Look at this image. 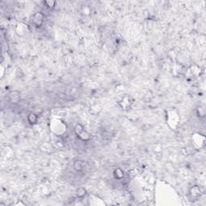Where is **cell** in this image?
<instances>
[{
    "instance_id": "7c38bea8",
    "label": "cell",
    "mask_w": 206,
    "mask_h": 206,
    "mask_svg": "<svg viewBox=\"0 0 206 206\" xmlns=\"http://www.w3.org/2000/svg\"><path fill=\"white\" fill-rule=\"evenodd\" d=\"M86 194H87V191H86V189H85L84 187H79V188L76 190V195H77V196L78 198H83V197H85V196H86Z\"/></svg>"
},
{
    "instance_id": "ba28073f",
    "label": "cell",
    "mask_w": 206,
    "mask_h": 206,
    "mask_svg": "<svg viewBox=\"0 0 206 206\" xmlns=\"http://www.w3.org/2000/svg\"><path fill=\"white\" fill-rule=\"evenodd\" d=\"M189 193H190V196L193 198H197L201 195V189H200L198 186H193L190 188V190H189Z\"/></svg>"
},
{
    "instance_id": "9a60e30c",
    "label": "cell",
    "mask_w": 206,
    "mask_h": 206,
    "mask_svg": "<svg viewBox=\"0 0 206 206\" xmlns=\"http://www.w3.org/2000/svg\"><path fill=\"white\" fill-rule=\"evenodd\" d=\"M196 111H197V114H198L199 117H202V116H204V114H205V110H204L201 106L197 107Z\"/></svg>"
},
{
    "instance_id": "8fae6325",
    "label": "cell",
    "mask_w": 206,
    "mask_h": 206,
    "mask_svg": "<svg viewBox=\"0 0 206 206\" xmlns=\"http://www.w3.org/2000/svg\"><path fill=\"white\" fill-rule=\"evenodd\" d=\"M28 121L31 125H35L38 122V115L35 113H30L28 116Z\"/></svg>"
},
{
    "instance_id": "4fadbf2b",
    "label": "cell",
    "mask_w": 206,
    "mask_h": 206,
    "mask_svg": "<svg viewBox=\"0 0 206 206\" xmlns=\"http://www.w3.org/2000/svg\"><path fill=\"white\" fill-rule=\"evenodd\" d=\"M113 176L117 180H122L124 177V172L122 170L121 168H116L113 171Z\"/></svg>"
},
{
    "instance_id": "6da1fadb",
    "label": "cell",
    "mask_w": 206,
    "mask_h": 206,
    "mask_svg": "<svg viewBox=\"0 0 206 206\" xmlns=\"http://www.w3.org/2000/svg\"><path fill=\"white\" fill-rule=\"evenodd\" d=\"M50 130L51 131L57 136H61L63 134H65L67 131V126L62 121L61 119L54 118L50 121Z\"/></svg>"
},
{
    "instance_id": "5b68a950",
    "label": "cell",
    "mask_w": 206,
    "mask_h": 206,
    "mask_svg": "<svg viewBox=\"0 0 206 206\" xmlns=\"http://www.w3.org/2000/svg\"><path fill=\"white\" fill-rule=\"evenodd\" d=\"M45 19V16L44 15V13L42 12H36L32 16V24H33L36 28H40Z\"/></svg>"
},
{
    "instance_id": "277c9868",
    "label": "cell",
    "mask_w": 206,
    "mask_h": 206,
    "mask_svg": "<svg viewBox=\"0 0 206 206\" xmlns=\"http://www.w3.org/2000/svg\"><path fill=\"white\" fill-rule=\"evenodd\" d=\"M192 143L196 149H201L205 145V137L200 133H194L192 136Z\"/></svg>"
},
{
    "instance_id": "30bf717a",
    "label": "cell",
    "mask_w": 206,
    "mask_h": 206,
    "mask_svg": "<svg viewBox=\"0 0 206 206\" xmlns=\"http://www.w3.org/2000/svg\"><path fill=\"white\" fill-rule=\"evenodd\" d=\"M73 168H74V170L76 172H82L83 169H84V164H83L82 161L78 160L74 161V163H73Z\"/></svg>"
},
{
    "instance_id": "7a4b0ae2",
    "label": "cell",
    "mask_w": 206,
    "mask_h": 206,
    "mask_svg": "<svg viewBox=\"0 0 206 206\" xmlns=\"http://www.w3.org/2000/svg\"><path fill=\"white\" fill-rule=\"evenodd\" d=\"M180 116L175 110H169L167 111V123L172 130H175L180 125Z\"/></svg>"
},
{
    "instance_id": "9c48e42d",
    "label": "cell",
    "mask_w": 206,
    "mask_h": 206,
    "mask_svg": "<svg viewBox=\"0 0 206 206\" xmlns=\"http://www.w3.org/2000/svg\"><path fill=\"white\" fill-rule=\"evenodd\" d=\"M19 93L17 91H13L9 94V99L12 103H18L20 97H19Z\"/></svg>"
},
{
    "instance_id": "8992f818",
    "label": "cell",
    "mask_w": 206,
    "mask_h": 206,
    "mask_svg": "<svg viewBox=\"0 0 206 206\" xmlns=\"http://www.w3.org/2000/svg\"><path fill=\"white\" fill-rule=\"evenodd\" d=\"M134 102V99L131 96H125L119 101V106L124 110H128L131 107Z\"/></svg>"
},
{
    "instance_id": "52a82bcc",
    "label": "cell",
    "mask_w": 206,
    "mask_h": 206,
    "mask_svg": "<svg viewBox=\"0 0 206 206\" xmlns=\"http://www.w3.org/2000/svg\"><path fill=\"white\" fill-rule=\"evenodd\" d=\"M16 33L19 36H25L29 32L28 26L23 23H19L17 24L16 28Z\"/></svg>"
},
{
    "instance_id": "3957f363",
    "label": "cell",
    "mask_w": 206,
    "mask_h": 206,
    "mask_svg": "<svg viewBox=\"0 0 206 206\" xmlns=\"http://www.w3.org/2000/svg\"><path fill=\"white\" fill-rule=\"evenodd\" d=\"M74 133L76 134L81 140L85 142H88L90 140V134H89V132L84 128V126L81 124L78 123L74 126Z\"/></svg>"
},
{
    "instance_id": "5bb4252c",
    "label": "cell",
    "mask_w": 206,
    "mask_h": 206,
    "mask_svg": "<svg viewBox=\"0 0 206 206\" xmlns=\"http://www.w3.org/2000/svg\"><path fill=\"white\" fill-rule=\"evenodd\" d=\"M44 5L46 6L47 7L49 8V9H52L54 8L57 5V2L56 1H53V0H46L44 2Z\"/></svg>"
}]
</instances>
